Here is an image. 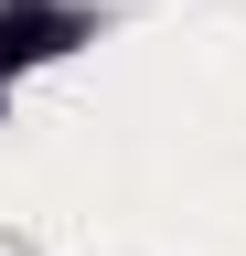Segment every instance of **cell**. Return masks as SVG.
Returning a JSON list of instances; mask_svg holds the SVG:
<instances>
[{"mask_svg":"<svg viewBox=\"0 0 246 256\" xmlns=\"http://www.w3.org/2000/svg\"><path fill=\"white\" fill-rule=\"evenodd\" d=\"M75 43H86V11H65V0H0V86L54 64V54H75Z\"/></svg>","mask_w":246,"mask_h":256,"instance_id":"cell-1","label":"cell"}]
</instances>
